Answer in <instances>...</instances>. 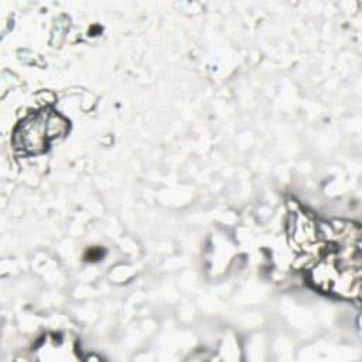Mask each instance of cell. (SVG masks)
<instances>
[{"label": "cell", "instance_id": "cell-1", "mask_svg": "<svg viewBox=\"0 0 362 362\" xmlns=\"http://www.w3.org/2000/svg\"><path fill=\"white\" fill-rule=\"evenodd\" d=\"M49 116L42 113L37 116H31L24 123H21L16 140H20L21 148L30 153H38L47 146V139L49 134Z\"/></svg>", "mask_w": 362, "mask_h": 362}]
</instances>
